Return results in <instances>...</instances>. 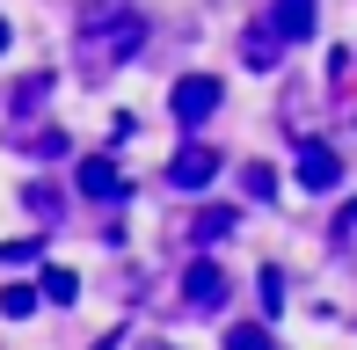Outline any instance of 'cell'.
Instances as JSON below:
<instances>
[{
  "mask_svg": "<svg viewBox=\"0 0 357 350\" xmlns=\"http://www.w3.org/2000/svg\"><path fill=\"white\" fill-rule=\"evenodd\" d=\"M168 109H175V124H204L219 109V81H212V73H183L175 95H168Z\"/></svg>",
  "mask_w": 357,
  "mask_h": 350,
  "instance_id": "6da1fadb",
  "label": "cell"
},
{
  "mask_svg": "<svg viewBox=\"0 0 357 350\" xmlns=\"http://www.w3.org/2000/svg\"><path fill=\"white\" fill-rule=\"evenodd\" d=\"M183 299H190V307H219V299H226V270L212 256H197L183 270Z\"/></svg>",
  "mask_w": 357,
  "mask_h": 350,
  "instance_id": "7a4b0ae2",
  "label": "cell"
},
{
  "mask_svg": "<svg viewBox=\"0 0 357 350\" xmlns=\"http://www.w3.org/2000/svg\"><path fill=\"white\" fill-rule=\"evenodd\" d=\"M212 175H219V153H212V146H183V153L168 161V183H175V190H204Z\"/></svg>",
  "mask_w": 357,
  "mask_h": 350,
  "instance_id": "3957f363",
  "label": "cell"
},
{
  "mask_svg": "<svg viewBox=\"0 0 357 350\" xmlns=\"http://www.w3.org/2000/svg\"><path fill=\"white\" fill-rule=\"evenodd\" d=\"M124 190H132V183H124V175L109 168L102 153H95V161H80V197H95V204H124Z\"/></svg>",
  "mask_w": 357,
  "mask_h": 350,
  "instance_id": "277c9868",
  "label": "cell"
},
{
  "mask_svg": "<svg viewBox=\"0 0 357 350\" xmlns=\"http://www.w3.org/2000/svg\"><path fill=\"white\" fill-rule=\"evenodd\" d=\"M335 175H343V161H335V146L306 139V146H299V183H306V190H335Z\"/></svg>",
  "mask_w": 357,
  "mask_h": 350,
  "instance_id": "5b68a950",
  "label": "cell"
},
{
  "mask_svg": "<svg viewBox=\"0 0 357 350\" xmlns=\"http://www.w3.org/2000/svg\"><path fill=\"white\" fill-rule=\"evenodd\" d=\"M270 29H278V44H306L314 37V0H278V8H270Z\"/></svg>",
  "mask_w": 357,
  "mask_h": 350,
  "instance_id": "8992f818",
  "label": "cell"
},
{
  "mask_svg": "<svg viewBox=\"0 0 357 350\" xmlns=\"http://www.w3.org/2000/svg\"><path fill=\"white\" fill-rule=\"evenodd\" d=\"M37 292L44 284H8V292H0V314H8V321H29V314H37Z\"/></svg>",
  "mask_w": 357,
  "mask_h": 350,
  "instance_id": "52a82bcc",
  "label": "cell"
},
{
  "mask_svg": "<svg viewBox=\"0 0 357 350\" xmlns=\"http://www.w3.org/2000/svg\"><path fill=\"white\" fill-rule=\"evenodd\" d=\"M44 299H52V307H73V299H80V277H73V270H44Z\"/></svg>",
  "mask_w": 357,
  "mask_h": 350,
  "instance_id": "ba28073f",
  "label": "cell"
},
{
  "mask_svg": "<svg viewBox=\"0 0 357 350\" xmlns=\"http://www.w3.org/2000/svg\"><path fill=\"white\" fill-rule=\"evenodd\" d=\"M234 219H241L234 204H219V212H204V219H197V241H204V248H212V241H226V234H234Z\"/></svg>",
  "mask_w": 357,
  "mask_h": 350,
  "instance_id": "9c48e42d",
  "label": "cell"
},
{
  "mask_svg": "<svg viewBox=\"0 0 357 350\" xmlns=\"http://www.w3.org/2000/svg\"><path fill=\"white\" fill-rule=\"evenodd\" d=\"M226 350H278V343H270V328H255V321H241L234 336H226Z\"/></svg>",
  "mask_w": 357,
  "mask_h": 350,
  "instance_id": "30bf717a",
  "label": "cell"
},
{
  "mask_svg": "<svg viewBox=\"0 0 357 350\" xmlns=\"http://www.w3.org/2000/svg\"><path fill=\"white\" fill-rule=\"evenodd\" d=\"M241 190H248V197H270V190H278V175L255 161V168H241Z\"/></svg>",
  "mask_w": 357,
  "mask_h": 350,
  "instance_id": "8fae6325",
  "label": "cell"
},
{
  "mask_svg": "<svg viewBox=\"0 0 357 350\" xmlns=\"http://www.w3.org/2000/svg\"><path fill=\"white\" fill-rule=\"evenodd\" d=\"M37 248H44L37 234H22V241H8V248H0V263H29V256H37Z\"/></svg>",
  "mask_w": 357,
  "mask_h": 350,
  "instance_id": "7c38bea8",
  "label": "cell"
},
{
  "mask_svg": "<svg viewBox=\"0 0 357 350\" xmlns=\"http://www.w3.org/2000/svg\"><path fill=\"white\" fill-rule=\"evenodd\" d=\"M263 307H270V314H278V307H284V277H278V263H270V270H263Z\"/></svg>",
  "mask_w": 357,
  "mask_h": 350,
  "instance_id": "4fadbf2b",
  "label": "cell"
},
{
  "mask_svg": "<svg viewBox=\"0 0 357 350\" xmlns=\"http://www.w3.org/2000/svg\"><path fill=\"white\" fill-rule=\"evenodd\" d=\"M335 234H357V197L343 204V212H335Z\"/></svg>",
  "mask_w": 357,
  "mask_h": 350,
  "instance_id": "5bb4252c",
  "label": "cell"
},
{
  "mask_svg": "<svg viewBox=\"0 0 357 350\" xmlns=\"http://www.w3.org/2000/svg\"><path fill=\"white\" fill-rule=\"evenodd\" d=\"M95 350H117V336H102V343H95Z\"/></svg>",
  "mask_w": 357,
  "mask_h": 350,
  "instance_id": "9a60e30c",
  "label": "cell"
},
{
  "mask_svg": "<svg viewBox=\"0 0 357 350\" xmlns=\"http://www.w3.org/2000/svg\"><path fill=\"white\" fill-rule=\"evenodd\" d=\"M0 52H8V22H0Z\"/></svg>",
  "mask_w": 357,
  "mask_h": 350,
  "instance_id": "2e32d148",
  "label": "cell"
}]
</instances>
